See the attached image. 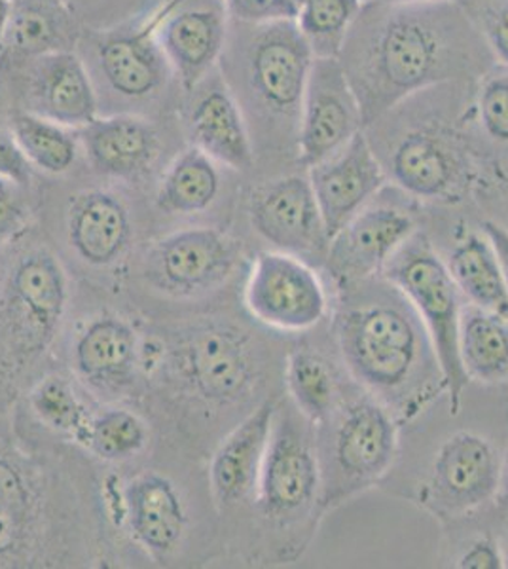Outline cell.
I'll return each mask as SVG.
<instances>
[{
    "label": "cell",
    "instance_id": "6da1fadb",
    "mask_svg": "<svg viewBox=\"0 0 508 569\" xmlns=\"http://www.w3.org/2000/svg\"><path fill=\"white\" fill-rule=\"evenodd\" d=\"M338 59L365 128L418 91L477 82L497 63L457 0L362 4Z\"/></svg>",
    "mask_w": 508,
    "mask_h": 569
},
{
    "label": "cell",
    "instance_id": "7a4b0ae2",
    "mask_svg": "<svg viewBox=\"0 0 508 569\" xmlns=\"http://www.w3.org/2000/svg\"><path fill=\"white\" fill-rule=\"evenodd\" d=\"M477 82L432 86L365 128L387 177L419 200H454L469 179L467 139Z\"/></svg>",
    "mask_w": 508,
    "mask_h": 569
},
{
    "label": "cell",
    "instance_id": "3957f363",
    "mask_svg": "<svg viewBox=\"0 0 508 569\" xmlns=\"http://www.w3.org/2000/svg\"><path fill=\"white\" fill-rule=\"evenodd\" d=\"M230 46V72L245 120L298 147L303 93L313 52L295 20L241 23Z\"/></svg>",
    "mask_w": 508,
    "mask_h": 569
},
{
    "label": "cell",
    "instance_id": "277c9868",
    "mask_svg": "<svg viewBox=\"0 0 508 569\" xmlns=\"http://www.w3.org/2000/svg\"><path fill=\"white\" fill-rule=\"evenodd\" d=\"M387 279L405 295L424 321L431 338L438 369L450 395L451 415H459L461 397L469 386L459 356V291L445 260L429 241L414 236L384 268Z\"/></svg>",
    "mask_w": 508,
    "mask_h": 569
},
{
    "label": "cell",
    "instance_id": "5b68a950",
    "mask_svg": "<svg viewBox=\"0 0 508 569\" xmlns=\"http://www.w3.org/2000/svg\"><path fill=\"white\" fill-rule=\"evenodd\" d=\"M336 338L355 378L378 393L405 388L421 359L418 329L395 306L365 305L343 311Z\"/></svg>",
    "mask_w": 508,
    "mask_h": 569
},
{
    "label": "cell",
    "instance_id": "8992f818",
    "mask_svg": "<svg viewBox=\"0 0 508 569\" xmlns=\"http://www.w3.org/2000/svg\"><path fill=\"white\" fill-rule=\"evenodd\" d=\"M245 306L271 329L300 332L327 313L321 279L302 259L281 251L260 252L245 284Z\"/></svg>",
    "mask_w": 508,
    "mask_h": 569
},
{
    "label": "cell",
    "instance_id": "52a82bcc",
    "mask_svg": "<svg viewBox=\"0 0 508 569\" xmlns=\"http://www.w3.org/2000/svg\"><path fill=\"white\" fill-rule=\"evenodd\" d=\"M228 18L225 0H171L147 23L185 90H196L225 56Z\"/></svg>",
    "mask_w": 508,
    "mask_h": 569
},
{
    "label": "cell",
    "instance_id": "ba28073f",
    "mask_svg": "<svg viewBox=\"0 0 508 569\" xmlns=\"http://www.w3.org/2000/svg\"><path fill=\"white\" fill-rule=\"evenodd\" d=\"M362 130L359 103L340 59L313 58L298 128V166L313 168Z\"/></svg>",
    "mask_w": 508,
    "mask_h": 569
},
{
    "label": "cell",
    "instance_id": "9c48e42d",
    "mask_svg": "<svg viewBox=\"0 0 508 569\" xmlns=\"http://www.w3.org/2000/svg\"><path fill=\"white\" fill-rule=\"evenodd\" d=\"M4 319L21 353H40L52 342L67 306L63 268L48 251H32L13 266L4 287Z\"/></svg>",
    "mask_w": 508,
    "mask_h": 569
},
{
    "label": "cell",
    "instance_id": "30bf717a",
    "mask_svg": "<svg viewBox=\"0 0 508 569\" xmlns=\"http://www.w3.org/2000/svg\"><path fill=\"white\" fill-rule=\"evenodd\" d=\"M255 232L295 257H327L330 236L308 176H283L255 188L249 198Z\"/></svg>",
    "mask_w": 508,
    "mask_h": 569
},
{
    "label": "cell",
    "instance_id": "8fae6325",
    "mask_svg": "<svg viewBox=\"0 0 508 569\" xmlns=\"http://www.w3.org/2000/svg\"><path fill=\"white\" fill-rule=\"evenodd\" d=\"M321 482L316 450L290 415L279 418L260 469L257 505L271 520H287L313 503Z\"/></svg>",
    "mask_w": 508,
    "mask_h": 569
},
{
    "label": "cell",
    "instance_id": "7c38bea8",
    "mask_svg": "<svg viewBox=\"0 0 508 569\" xmlns=\"http://www.w3.org/2000/svg\"><path fill=\"white\" fill-rule=\"evenodd\" d=\"M238 246L215 228H187L161 238L145 259L150 283L173 295H192L232 272Z\"/></svg>",
    "mask_w": 508,
    "mask_h": 569
},
{
    "label": "cell",
    "instance_id": "4fadbf2b",
    "mask_svg": "<svg viewBox=\"0 0 508 569\" xmlns=\"http://www.w3.org/2000/svg\"><path fill=\"white\" fill-rule=\"evenodd\" d=\"M308 179L332 240L380 194L387 173L362 130L338 152L309 168Z\"/></svg>",
    "mask_w": 508,
    "mask_h": 569
},
{
    "label": "cell",
    "instance_id": "5bb4252c",
    "mask_svg": "<svg viewBox=\"0 0 508 569\" xmlns=\"http://www.w3.org/2000/svg\"><path fill=\"white\" fill-rule=\"evenodd\" d=\"M501 479L502 463L494 445L482 435L459 431L438 448L427 490L438 509L461 515L488 503Z\"/></svg>",
    "mask_w": 508,
    "mask_h": 569
},
{
    "label": "cell",
    "instance_id": "9a60e30c",
    "mask_svg": "<svg viewBox=\"0 0 508 569\" xmlns=\"http://www.w3.org/2000/svg\"><path fill=\"white\" fill-rule=\"evenodd\" d=\"M373 200L330 240L327 262L343 283L381 272L416 236L412 214L399 206Z\"/></svg>",
    "mask_w": 508,
    "mask_h": 569
},
{
    "label": "cell",
    "instance_id": "2e32d148",
    "mask_svg": "<svg viewBox=\"0 0 508 569\" xmlns=\"http://www.w3.org/2000/svg\"><path fill=\"white\" fill-rule=\"evenodd\" d=\"M179 369L193 391L206 401L230 405L249 393L257 367L241 332L226 327H203L179 350Z\"/></svg>",
    "mask_w": 508,
    "mask_h": 569
},
{
    "label": "cell",
    "instance_id": "e0dca14e",
    "mask_svg": "<svg viewBox=\"0 0 508 569\" xmlns=\"http://www.w3.org/2000/svg\"><path fill=\"white\" fill-rule=\"evenodd\" d=\"M335 461L351 482L380 479L399 450V427L380 402L362 399L343 410L335 431Z\"/></svg>",
    "mask_w": 508,
    "mask_h": 569
},
{
    "label": "cell",
    "instance_id": "ac0fdd59",
    "mask_svg": "<svg viewBox=\"0 0 508 569\" xmlns=\"http://www.w3.org/2000/svg\"><path fill=\"white\" fill-rule=\"evenodd\" d=\"M276 418V402H262L222 440L212 456L209 480L212 496L222 507H233L257 492Z\"/></svg>",
    "mask_w": 508,
    "mask_h": 569
},
{
    "label": "cell",
    "instance_id": "d6986e66",
    "mask_svg": "<svg viewBox=\"0 0 508 569\" xmlns=\"http://www.w3.org/2000/svg\"><path fill=\"white\" fill-rule=\"evenodd\" d=\"M31 112L67 128H84L97 118V98L82 59L67 50L39 56L29 82Z\"/></svg>",
    "mask_w": 508,
    "mask_h": 569
},
{
    "label": "cell",
    "instance_id": "ffe728a7",
    "mask_svg": "<svg viewBox=\"0 0 508 569\" xmlns=\"http://www.w3.org/2000/svg\"><path fill=\"white\" fill-rule=\"evenodd\" d=\"M193 147L233 171H249L255 147L243 110L225 80H212L188 118Z\"/></svg>",
    "mask_w": 508,
    "mask_h": 569
},
{
    "label": "cell",
    "instance_id": "44dd1931",
    "mask_svg": "<svg viewBox=\"0 0 508 569\" xmlns=\"http://www.w3.org/2000/svg\"><path fill=\"white\" fill-rule=\"evenodd\" d=\"M129 530L142 549L168 557L185 536L187 512L171 480L158 472H142L123 488Z\"/></svg>",
    "mask_w": 508,
    "mask_h": 569
},
{
    "label": "cell",
    "instance_id": "7402d4cb",
    "mask_svg": "<svg viewBox=\"0 0 508 569\" xmlns=\"http://www.w3.org/2000/svg\"><path fill=\"white\" fill-rule=\"evenodd\" d=\"M67 236L84 262L110 266L122 257L131 240L128 209L107 190L80 192L69 203Z\"/></svg>",
    "mask_w": 508,
    "mask_h": 569
},
{
    "label": "cell",
    "instance_id": "603a6c76",
    "mask_svg": "<svg viewBox=\"0 0 508 569\" xmlns=\"http://www.w3.org/2000/svg\"><path fill=\"white\" fill-rule=\"evenodd\" d=\"M82 144L97 173L118 179L145 173L160 150L155 126L131 114L91 120L82 128Z\"/></svg>",
    "mask_w": 508,
    "mask_h": 569
},
{
    "label": "cell",
    "instance_id": "cb8c5ba5",
    "mask_svg": "<svg viewBox=\"0 0 508 569\" xmlns=\"http://www.w3.org/2000/svg\"><path fill=\"white\" fill-rule=\"evenodd\" d=\"M137 337L126 321L101 318L91 321L78 337L72 362L78 376L97 391H122L137 370Z\"/></svg>",
    "mask_w": 508,
    "mask_h": 569
},
{
    "label": "cell",
    "instance_id": "d4e9b609",
    "mask_svg": "<svg viewBox=\"0 0 508 569\" xmlns=\"http://www.w3.org/2000/svg\"><path fill=\"white\" fill-rule=\"evenodd\" d=\"M97 59L107 84L123 98H149L168 78V61L149 26L104 37L97 44Z\"/></svg>",
    "mask_w": 508,
    "mask_h": 569
},
{
    "label": "cell",
    "instance_id": "484cf974",
    "mask_svg": "<svg viewBox=\"0 0 508 569\" xmlns=\"http://www.w3.org/2000/svg\"><path fill=\"white\" fill-rule=\"evenodd\" d=\"M446 266L457 291L469 298L470 305L508 318V284L484 233L465 236L450 252Z\"/></svg>",
    "mask_w": 508,
    "mask_h": 569
},
{
    "label": "cell",
    "instance_id": "4316f807",
    "mask_svg": "<svg viewBox=\"0 0 508 569\" xmlns=\"http://www.w3.org/2000/svg\"><path fill=\"white\" fill-rule=\"evenodd\" d=\"M459 356L469 380L497 383L508 378V318L470 305L459 318Z\"/></svg>",
    "mask_w": 508,
    "mask_h": 569
},
{
    "label": "cell",
    "instance_id": "83f0119b",
    "mask_svg": "<svg viewBox=\"0 0 508 569\" xmlns=\"http://www.w3.org/2000/svg\"><path fill=\"white\" fill-rule=\"evenodd\" d=\"M219 190L217 162L192 147L171 163L168 173L161 179L156 206L168 214L200 213L217 200Z\"/></svg>",
    "mask_w": 508,
    "mask_h": 569
},
{
    "label": "cell",
    "instance_id": "f1b7e54d",
    "mask_svg": "<svg viewBox=\"0 0 508 569\" xmlns=\"http://www.w3.org/2000/svg\"><path fill=\"white\" fill-rule=\"evenodd\" d=\"M12 136L32 168L42 169L44 173L61 176L77 162V137L67 126L39 117L31 110L13 118Z\"/></svg>",
    "mask_w": 508,
    "mask_h": 569
},
{
    "label": "cell",
    "instance_id": "f546056e",
    "mask_svg": "<svg viewBox=\"0 0 508 569\" xmlns=\"http://www.w3.org/2000/svg\"><path fill=\"white\" fill-rule=\"evenodd\" d=\"M285 378L290 399L306 420L322 423L329 418L338 397V383L329 362L313 351H292Z\"/></svg>",
    "mask_w": 508,
    "mask_h": 569
},
{
    "label": "cell",
    "instance_id": "4dcf8cb0",
    "mask_svg": "<svg viewBox=\"0 0 508 569\" xmlns=\"http://www.w3.org/2000/svg\"><path fill=\"white\" fill-rule=\"evenodd\" d=\"M362 4V0H302L295 21L313 58L340 56Z\"/></svg>",
    "mask_w": 508,
    "mask_h": 569
},
{
    "label": "cell",
    "instance_id": "1f68e13d",
    "mask_svg": "<svg viewBox=\"0 0 508 569\" xmlns=\"http://www.w3.org/2000/svg\"><path fill=\"white\" fill-rule=\"evenodd\" d=\"M147 440L149 431L139 416L123 408H110L91 416L82 445L99 460L123 461L141 452Z\"/></svg>",
    "mask_w": 508,
    "mask_h": 569
},
{
    "label": "cell",
    "instance_id": "d6a6232c",
    "mask_svg": "<svg viewBox=\"0 0 508 569\" xmlns=\"http://www.w3.org/2000/svg\"><path fill=\"white\" fill-rule=\"evenodd\" d=\"M29 402L32 412L46 427H50L56 433L67 435L77 442L84 440L91 415L71 383L61 376H48L37 383Z\"/></svg>",
    "mask_w": 508,
    "mask_h": 569
},
{
    "label": "cell",
    "instance_id": "836d02e7",
    "mask_svg": "<svg viewBox=\"0 0 508 569\" xmlns=\"http://www.w3.org/2000/svg\"><path fill=\"white\" fill-rule=\"evenodd\" d=\"M472 133L482 141L508 149V67L496 63L478 78L470 101Z\"/></svg>",
    "mask_w": 508,
    "mask_h": 569
},
{
    "label": "cell",
    "instance_id": "e575fe53",
    "mask_svg": "<svg viewBox=\"0 0 508 569\" xmlns=\"http://www.w3.org/2000/svg\"><path fill=\"white\" fill-rule=\"evenodd\" d=\"M61 26L52 8L39 0H23L13 4L8 27L7 44L26 56H44L59 50Z\"/></svg>",
    "mask_w": 508,
    "mask_h": 569
},
{
    "label": "cell",
    "instance_id": "d590c367",
    "mask_svg": "<svg viewBox=\"0 0 508 569\" xmlns=\"http://www.w3.org/2000/svg\"><path fill=\"white\" fill-rule=\"evenodd\" d=\"M477 26L497 63L508 67V0H457Z\"/></svg>",
    "mask_w": 508,
    "mask_h": 569
},
{
    "label": "cell",
    "instance_id": "8d00e7d4",
    "mask_svg": "<svg viewBox=\"0 0 508 569\" xmlns=\"http://www.w3.org/2000/svg\"><path fill=\"white\" fill-rule=\"evenodd\" d=\"M228 13L241 23L297 20L300 0H225Z\"/></svg>",
    "mask_w": 508,
    "mask_h": 569
},
{
    "label": "cell",
    "instance_id": "74e56055",
    "mask_svg": "<svg viewBox=\"0 0 508 569\" xmlns=\"http://www.w3.org/2000/svg\"><path fill=\"white\" fill-rule=\"evenodd\" d=\"M27 209L18 194V184L0 177V246L13 240L26 227Z\"/></svg>",
    "mask_w": 508,
    "mask_h": 569
},
{
    "label": "cell",
    "instance_id": "f35d334b",
    "mask_svg": "<svg viewBox=\"0 0 508 569\" xmlns=\"http://www.w3.org/2000/svg\"><path fill=\"white\" fill-rule=\"evenodd\" d=\"M31 162L21 152L12 131L0 130V177H4L18 187H26L31 181Z\"/></svg>",
    "mask_w": 508,
    "mask_h": 569
},
{
    "label": "cell",
    "instance_id": "ab89813d",
    "mask_svg": "<svg viewBox=\"0 0 508 569\" xmlns=\"http://www.w3.org/2000/svg\"><path fill=\"white\" fill-rule=\"evenodd\" d=\"M457 568L461 569H502L505 568V557L501 549L497 547L496 541H491L488 537L477 539L469 545V549L465 550Z\"/></svg>",
    "mask_w": 508,
    "mask_h": 569
},
{
    "label": "cell",
    "instance_id": "60d3db41",
    "mask_svg": "<svg viewBox=\"0 0 508 569\" xmlns=\"http://www.w3.org/2000/svg\"><path fill=\"white\" fill-rule=\"evenodd\" d=\"M482 233L488 238L489 246L496 252L502 276H505V281L508 284V230L502 228L501 224H497V222L486 220L482 224Z\"/></svg>",
    "mask_w": 508,
    "mask_h": 569
},
{
    "label": "cell",
    "instance_id": "b9f144b4",
    "mask_svg": "<svg viewBox=\"0 0 508 569\" xmlns=\"http://www.w3.org/2000/svg\"><path fill=\"white\" fill-rule=\"evenodd\" d=\"M13 2L12 0H0V50L7 44L8 27L12 20Z\"/></svg>",
    "mask_w": 508,
    "mask_h": 569
},
{
    "label": "cell",
    "instance_id": "7bdbcfd3",
    "mask_svg": "<svg viewBox=\"0 0 508 569\" xmlns=\"http://www.w3.org/2000/svg\"><path fill=\"white\" fill-rule=\"evenodd\" d=\"M365 4H424V2H442V0H362Z\"/></svg>",
    "mask_w": 508,
    "mask_h": 569
},
{
    "label": "cell",
    "instance_id": "ee69618b",
    "mask_svg": "<svg viewBox=\"0 0 508 569\" xmlns=\"http://www.w3.org/2000/svg\"><path fill=\"white\" fill-rule=\"evenodd\" d=\"M505 469H507V471H505V472H507V480H508V461H507V466H505Z\"/></svg>",
    "mask_w": 508,
    "mask_h": 569
},
{
    "label": "cell",
    "instance_id": "f6af8a7d",
    "mask_svg": "<svg viewBox=\"0 0 508 569\" xmlns=\"http://www.w3.org/2000/svg\"><path fill=\"white\" fill-rule=\"evenodd\" d=\"M300 4H302V0H300Z\"/></svg>",
    "mask_w": 508,
    "mask_h": 569
}]
</instances>
